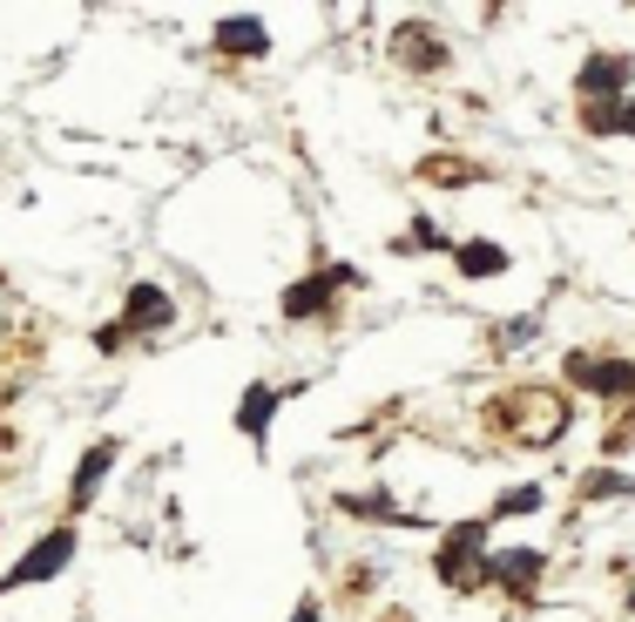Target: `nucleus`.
<instances>
[{
  "label": "nucleus",
  "instance_id": "f03ea898",
  "mask_svg": "<svg viewBox=\"0 0 635 622\" xmlns=\"http://www.w3.org/2000/svg\"><path fill=\"white\" fill-rule=\"evenodd\" d=\"M74 562V528L61 521L55 534H42V541H34V549L14 562V575H8V589H27V581H48V575H61Z\"/></svg>",
  "mask_w": 635,
  "mask_h": 622
},
{
  "label": "nucleus",
  "instance_id": "f257e3e1",
  "mask_svg": "<svg viewBox=\"0 0 635 622\" xmlns=\"http://www.w3.org/2000/svg\"><path fill=\"white\" fill-rule=\"evenodd\" d=\"M487 521H460L447 534V549H440V575H447V589H473V581H487Z\"/></svg>",
  "mask_w": 635,
  "mask_h": 622
},
{
  "label": "nucleus",
  "instance_id": "39448f33",
  "mask_svg": "<svg viewBox=\"0 0 635 622\" xmlns=\"http://www.w3.org/2000/svg\"><path fill=\"white\" fill-rule=\"evenodd\" d=\"M170 319H176V304H170V291H163V285H136V291H129L123 332H163Z\"/></svg>",
  "mask_w": 635,
  "mask_h": 622
},
{
  "label": "nucleus",
  "instance_id": "f3484780",
  "mask_svg": "<svg viewBox=\"0 0 635 622\" xmlns=\"http://www.w3.org/2000/svg\"><path fill=\"white\" fill-rule=\"evenodd\" d=\"M406 61H413V68H440L447 48H440V42H406Z\"/></svg>",
  "mask_w": 635,
  "mask_h": 622
},
{
  "label": "nucleus",
  "instance_id": "f8f14e48",
  "mask_svg": "<svg viewBox=\"0 0 635 622\" xmlns=\"http://www.w3.org/2000/svg\"><path fill=\"white\" fill-rule=\"evenodd\" d=\"M541 500H547V494H541L534 481H528V487H507V494L494 500V521H507V515H541Z\"/></svg>",
  "mask_w": 635,
  "mask_h": 622
},
{
  "label": "nucleus",
  "instance_id": "6e6552de",
  "mask_svg": "<svg viewBox=\"0 0 635 622\" xmlns=\"http://www.w3.org/2000/svg\"><path fill=\"white\" fill-rule=\"evenodd\" d=\"M210 42H217L223 55H244V61H251V55H264V48H270V34H264V21H251V14H230V21L210 34Z\"/></svg>",
  "mask_w": 635,
  "mask_h": 622
},
{
  "label": "nucleus",
  "instance_id": "2eb2a0df",
  "mask_svg": "<svg viewBox=\"0 0 635 622\" xmlns=\"http://www.w3.org/2000/svg\"><path fill=\"white\" fill-rule=\"evenodd\" d=\"M534 332H541V319H507V325L494 332V345H500V353H513V345H528Z\"/></svg>",
  "mask_w": 635,
  "mask_h": 622
},
{
  "label": "nucleus",
  "instance_id": "4be33fe9",
  "mask_svg": "<svg viewBox=\"0 0 635 622\" xmlns=\"http://www.w3.org/2000/svg\"><path fill=\"white\" fill-rule=\"evenodd\" d=\"M628 602H635V596H628Z\"/></svg>",
  "mask_w": 635,
  "mask_h": 622
},
{
  "label": "nucleus",
  "instance_id": "423d86ee",
  "mask_svg": "<svg viewBox=\"0 0 635 622\" xmlns=\"http://www.w3.org/2000/svg\"><path fill=\"white\" fill-rule=\"evenodd\" d=\"M541 568H547V562H541L534 549H500V555H487V581H500V589H513V596H528Z\"/></svg>",
  "mask_w": 635,
  "mask_h": 622
},
{
  "label": "nucleus",
  "instance_id": "9b49d317",
  "mask_svg": "<svg viewBox=\"0 0 635 622\" xmlns=\"http://www.w3.org/2000/svg\"><path fill=\"white\" fill-rule=\"evenodd\" d=\"M453 257H460V270H466V278H500V270H507V251H500V244H487V238L460 244Z\"/></svg>",
  "mask_w": 635,
  "mask_h": 622
},
{
  "label": "nucleus",
  "instance_id": "412c9836",
  "mask_svg": "<svg viewBox=\"0 0 635 622\" xmlns=\"http://www.w3.org/2000/svg\"><path fill=\"white\" fill-rule=\"evenodd\" d=\"M291 622H318V602H298V615Z\"/></svg>",
  "mask_w": 635,
  "mask_h": 622
},
{
  "label": "nucleus",
  "instance_id": "20e7f679",
  "mask_svg": "<svg viewBox=\"0 0 635 622\" xmlns=\"http://www.w3.org/2000/svg\"><path fill=\"white\" fill-rule=\"evenodd\" d=\"M622 95H628V55H588L581 102H622Z\"/></svg>",
  "mask_w": 635,
  "mask_h": 622
},
{
  "label": "nucleus",
  "instance_id": "4468645a",
  "mask_svg": "<svg viewBox=\"0 0 635 622\" xmlns=\"http://www.w3.org/2000/svg\"><path fill=\"white\" fill-rule=\"evenodd\" d=\"M588 129L594 136H622V102H588Z\"/></svg>",
  "mask_w": 635,
  "mask_h": 622
},
{
  "label": "nucleus",
  "instance_id": "aec40b11",
  "mask_svg": "<svg viewBox=\"0 0 635 622\" xmlns=\"http://www.w3.org/2000/svg\"><path fill=\"white\" fill-rule=\"evenodd\" d=\"M622 136H635V95L622 102Z\"/></svg>",
  "mask_w": 635,
  "mask_h": 622
},
{
  "label": "nucleus",
  "instance_id": "0eeeda50",
  "mask_svg": "<svg viewBox=\"0 0 635 622\" xmlns=\"http://www.w3.org/2000/svg\"><path fill=\"white\" fill-rule=\"evenodd\" d=\"M115 453H123L115 440H102V447H89V453H82V466H74V487H68V500H74V508H89V500H95V487L108 481Z\"/></svg>",
  "mask_w": 635,
  "mask_h": 622
},
{
  "label": "nucleus",
  "instance_id": "7ed1b4c3",
  "mask_svg": "<svg viewBox=\"0 0 635 622\" xmlns=\"http://www.w3.org/2000/svg\"><path fill=\"white\" fill-rule=\"evenodd\" d=\"M568 385H581V393H602V400H628V393H635V366H628V359H588V353H575V359H568Z\"/></svg>",
  "mask_w": 635,
  "mask_h": 622
},
{
  "label": "nucleus",
  "instance_id": "9d476101",
  "mask_svg": "<svg viewBox=\"0 0 635 622\" xmlns=\"http://www.w3.org/2000/svg\"><path fill=\"white\" fill-rule=\"evenodd\" d=\"M332 291H338V285H332V270H325V278L291 285V291H285V319H311V311H325V304H332Z\"/></svg>",
  "mask_w": 635,
  "mask_h": 622
},
{
  "label": "nucleus",
  "instance_id": "1a4fd4ad",
  "mask_svg": "<svg viewBox=\"0 0 635 622\" xmlns=\"http://www.w3.org/2000/svg\"><path fill=\"white\" fill-rule=\"evenodd\" d=\"M277 400H285V393H277V385H251V393L236 400V434L264 440V434H270V413H277Z\"/></svg>",
  "mask_w": 635,
  "mask_h": 622
},
{
  "label": "nucleus",
  "instance_id": "6ab92c4d",
  "mask_svg": "<svg viewBox=\"0 0 635 622\" xmlns=\"http://www.w3.org/2000/svg\"><path fill=\"white\" fill-rule=\"evenodd\" d=\"M95 345H102V353H123L129 332H123V325H102V332H95Z\"/></svg>",
  "mask_w": 635,
  "mask_h": 622
},
{
  "label": "nucleus",
  "instance_id": "dca6fc26",
  "mask_svg": "<svg viewBox=\"0 0 635 622\" xmlns=\"http://www.w3.org/2000/svg\"><path fill=\"white\" fill-rule=\"evenodd\" d=\"M581 494H594V500H609V494H635V481H628V474H594V481H588Z\"/></svg>",
  "mask_w": 635,
  "mask_h": 622
},
{
  "label": "nucleus",
  "instance_id": "ddd939ff",
  "mask_svg": "<svg viewBox=\"0 0 635 622\" xmlns=\"http://www.w3.org/2000/svg\"><path fill=\"white\" fill-rule=\"evenodd\" d=\"M338 508H345V515H385V521H406V515H392V500H385L379 487H372V494H345Z\"/></svg>",
  "mask_w": 635,
  "mask_h": 622
},
{
  "label": "nucleus",
  "instance_id": "5701e85b",
  "mask_svg": "<svg viewBox=\"0 0 635 622\" xmlns=\"http://www.w3.org/2000/svg\"><path fill=\"white\" fill-rule=\"evenodd\" d=\"M628 440H635V434H628Z\"/></svg>",
  "mask_w": 635,
  "mask_h": 622
},
{
  "label": "nucleus",
  "instance_id": "a211bd4d",
  "mask_svg": "<svg viewBox=\"0 0 635 622\" xmlns=\"http://www.w3.org/2000/svg\"><path fill=\"white\" fill-rule=\"evenodd\" d=\"M413 244H419V251H447V230L432 223V217H419V223H413Z\"/></svg>",
  "mask_w": 635,
  "mask_h": 622
}]
</instances>
